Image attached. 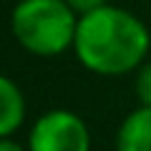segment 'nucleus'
Here are the masks:
<instances>
[{
    "label": "nucleus",
    "mask_w": 151,
    "mask_h": 151,
    "mask_svg": "<svg viewBox=\"0 0 151 151\" xmlns=\"http://www.w3.org/2000/svg\"><path fill=\"white\" fill-rule=\"evenodd\" d=\"M149 28L141 18L116 5H101L81 15L73 50L83 68L98 76L136 70L149 53Z\"/></svg>",
    "instance_id": "f257e3e1"
},
{
    "label": "nucleus",
    "mask_w": 151,
    "mask_h": 151,
    "mask_svg": "<svg viewBox=\"0 0 151 151\" xmlns=\"http://www.w3.org/2000/svg\"><path fill=\"white\" fill-rule=\"evenodd\" d=\"M78 20L65 0H20L10 13V30L28 53L50 58L73 48Z\"/></svg>",
    "instance_id": "f03ea898"
},
{
    "label": "nucleus",
    "mask_w": 151,
    "mask_h": 151,
    "mask_svg": "<svg viewBox=\"0 0 151 151\" xmlns=\"http://www.w3.org/2000/svg\"><path fill=\"white\" fill-rule=\"evenodd\" d=\"M28 151H91V134L78 113L53 108L30 126Z\"/></svg>",
    "instance_id": "7ed1b4c3"
},
{
    "label": "nucleus",
    "mask_w": 151,
    "mask_h": 151,
    "mask_svg": "<svg viewBox=\"0 0 151 151\" xmlns=\"http://www.w3.org/2000/svg\"><path fill=\"white\" fill-rule=\"evenodd\" d=\"M116 151H151V106L134 108L116 134Z\"/></svg>",
    "instance_id": "20e7f679"
},
{
    "label": "nucleus",
    "mask_w": 151,
    "mask_h": 151,
    "mask_svg": "<svg viewBox=\"0 0 151 151\" xmlns=\"http://www.w3.org/2000/svg\"><path fill=\"white\" fill-rule=\"evenodd\" d=\"M0 101H3V111H0V136L10 139L25 121V96L18 88L13 78H0Z\"/></svg>",
    "instance_id": "39448f33"
},
{
    "label": "nucleus",
    "mask_w": 151,
    "mask_h": 151,
    "mask_svg": "<svg viewBox=\"0 0 151 151\" xmlns=\"http://www.w3.org/2000/svg\"><path fill=\"white\" fill-rule=\"evenodd\" d=\"M136 98L141 106H151V60L141 63L136 68V83H134Z\"/></svg>",
    "instance_id": "423d86ee"
},
{
    "label": "nucleus",
    "mask_w": 151,
    "mask_h": 151,
    "mask_svg": "<svg viewBox=\"0 0 151 151\" xmlns=\"http://www.w3.org/2000/svg\"><path fill=\"white\" fill-rule=\"evenodd\" d=\"M65 3H68L78 15H86V13L96 10V8H101V5H106V0H65Z\"/></svg>",
    "instance_id": "0eeeda50"
},
{
    "label": "nucleus",
    "mask_w": 151,
    "mask_h": 151,
    "mask_svg": "<svg viewBox=\"0 0 151 151\" xmlns=\"http://www.w3.org/2000/svg\"><path fill=\"white\" fill-rule=\"evenodd\" d=\"M0 151H23V146L15 144L13 139H3L0 141Z\"/></svg>",
    "instance_id": "6e6552de"
}]
</instances>
